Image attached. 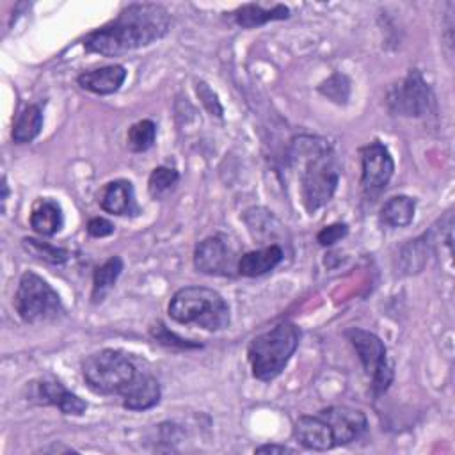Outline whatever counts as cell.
<instances>
[{
  "mask_svg": "<svg viewBox=\"0 0 455 455\" xmlns=\"http://www.w3.org/2000/svg\"><path fill=\"white\" fill-rule=\"evenodd\" d=\"M128 411H148L160 402V384L149 373H135L132 382L119 393Z\"/></svg>",
  "mask_w": 455,
  "mask_h": 455,
  "instance_id": "13",
  "label": "cell"
},
{
  "mask_svg": "<svg viewBox=\"0 0 455 455\" xmlns=\"http://www.w3.org/2000/svg\"><path fill=\"white\" fill-rule=\"evenodd\" d=\"M283 259V249L275 243L249 251L240 256L236 263V272L245 277H258L274 270Z\"/></svg>",
  "mask_w": 455,
  "mask_h": 455,
  "instance_id": "17",
  "label": "cell"
},
{
  "mask_svg": "<svg viewBox=\"0 0 455 455\" xmlns=\"http://www.w3.org/2000/svg\"><path fill=\"white\" fill-rule=\"evenodd\" d=\"M318 416L323 418L331 427L336 446L348 444L359 439L368 427L364 412L347 405H332V407L322 409Z\"/></svg>",
  "mask_w": 455,
  "mask_h": 455,
  "instance_id": "12",
  "label": "cell"
},
{
  "mask_svg": "<svg viewBox=\"0 0 455 455\" xmlns=\"http://www.w3.org/2000/svg\"><path fill=\"white\" fill-rule=\"evenodd\" d=\"M300 329L293 322H281L258 334L247 347V359L258 380H274L299 347Z\"/></svg>",
  "mask_w": 455,
  "mask_h": 455,
  "instance_id": "3",
  "label": "cell"
},
{
  "mask_svg": "<svg viewBox=\"0 0 455 455\" xmlns=\"http://www.w3.org/2000/svg\"><path fill=\"white\" fill-rule=\"evenodd\" d=\"M288 16H290V9L281 4L274 5L272 9H263L261 5H256V4H245L233 12L236 25L243 28H254L274 20H284Z\"/></svg>",
  "mask_w": 455,
  "mask_h": 455,
  "instance_id": "20",
  "label": "cell"
},
{
  "mask_svg": "<svg viewBox=\"0 0 455 455\" xmlns=\"http://www.w3.org/2000/svg\"><path fill=\"white\" fill-rule=\"evenodd\" d=\"M64 224L62 208L55 199H39L30 213V228L41 236H52Z\"/></svg>",
  "mask_w": 455,
  "mask_h": 455,
  "instance_id": "18",
  "label": "cell"
},
{
  "mask_svg": "<svg viewBox=\"0 0 455 455\" xmlns=\"http://www.w3.org/2000/svg\"><path fill=\"white\" fill-rule=\"evenodd\" d=\"M124 78H126L124 66L110 64V66H101V68L80 73L76 82L82 89L91 91L94 94H112L119 91Z\"/></svg>",
  "mask_w": 455,
  "mask_h": 455,
  "instance_id": "16",
  "label": "cell"
},
{
  "mask_svg": "<svg viewBox=\"0 0 455 455\" xmlns=\"http://www.w3.org/2000/svg\"><path fill=\"white\" fill-rule=\"evenodd\" d=\"M171 27V14L160 4H130L114 20L84 37L87 52L103 57L123 55L162 39Z\"/></svg>",
  "mask_w": 455,
  "mask_h": 455,
  "instance_id": "1",
  "label": "cell"
},
{
  "mask_svg": "<svg viewBox=\"0 0 455 455\" xmlns=\"http://www.w3.org/2000/svg\"><path fill=\"white\" fill-rule=\"evenodd\" d=\"M254 453H295V450L286 444H261L254 450Z\"/></svg>",
  "mask_w": 455,
  "mask_h": 455,
  "instance_id": "29",
  "label": "cell"
},
{
  "mask_svg": "<svg viewBox=\"0 0 455 455\" xmlns=\"http://www.w3.org/2000/svg\"><path fill=\"white\" fill-rule=\"evenodd\" d=\"M133 363L119 350L103 348L91 354L82 364V375L89 389L98 395H119L135 377Z\"/></svg>",
  "mask_w": 455,
  "mask_h": 455,
  "instance_id": "5",
  "label": "cell"
},
{
  "mask_svg": "<svg viewBox=\"0 0 455 455\" xmlns=\"http://www.w3.org/2000/svg\"><path fill=\"white\" fill-rule=\"evenodd\" d=\"M416 213V201L409 196L389 197L379 213L380 224L387 228H405L412 222Z\"/></svg>",
  "mask_w": 455,
  "mask_h": 455,
  "instance_id": "19",
  "label": "cell"
},
{
  "mask_svg": "<svg viewBox=\"0 0 455 455\" xmlns=\"http://www.w3.org/2000/svg\"><path fill=\"white\" fill-rule=\"evenodd\" d=\"M347 338L352 343L366 375L371 379L373 393H384L393 380V366L387 361L384 341L377 334L359 327L348 329Z\"/></svg>",
  "mask_w": 455,
  "mask_h": 455,
  "instance_id": "7",
  "label": "cell"
},
{
  "mask_svg": "<svg viewBox=\"0 0 455 455\" xmlns=\"http://www.w3.org/2000/svg\"><path fill=\"white\" fill-rule=\"evenodd\" d=\"M293 162L299 165L300 196L306 210L315 213L325 206L339 183L341 164L334 148L320 137L302 135L293 140Z\"/></svg>",
  "mask_w": 455,
  "mask_h": 455,
  "instance_id": "2",
  "label": "cell"
},
{
  "mask_svg": "<svg viewBox=\"0 0 455 455\" xmlns=\"http://www.w3.org/2000/svg\"><path fill=\"white\" fill-rule=\"evenodd\" d=\"M196 91H197V94H199L203 105H204L213 116L222 117V112H224V110H222V105L219 103V98H217V94L210 89V85L204 84V82H199L197 87H196Z\"/></svg>",
  "mask_w": 455,
  "mask_h": 455,
  "instance_id": "27",
  "label": "cell"
},
{
  "mask_svg": "<svg viewBox=\"0 0 455 455\" xmlns=\"http://www.w3.org/2000/svg\"><path fill=\"white\" fill-rule=\"evenodd\" d=\"M23 249L34 256L36 259L46 261V263H53V265H60L69 258V251L64 247H57L53 243L48 242H41L36 238H23L21 240Z\"/></svg>",
  "mask_w": 455,
  "mask_h": 455,
  "instance_id": "24",
  "label": "cell"
},
{
  "mask_svg": "<svg viewBox=\"0 0 455 455\" xmlns=\"http://www.w3.org/2000/svg\"><path fill=\"white\" fill-rule=\"evenodd\" d=\"M156 139V124L151 119L133 123L126 133V144L133 153L148 151Z\"/></svg>",
  "mask_w": 455,
  "mask_h": 455,
  "instance_id": "23",
  "label": "cell"
},
{
  "mask_svg": "<svg viewBox=\"0 0 455 455\" xmlns=\"http://www.w3.org/2000/svg\"><path fill=\"white\" fill-rule=\"evenodd\" d=\"M98 203L103 212L112 215H135L139 212L135 203V190L128 180L108 181L101 188Z\"/></svg>",
  "mask_w": 455,
  "mask_h": 455,
  "instance_id": "15",
  "label": "cell"
},
{
  "mask_svg": "<svg viewBox=\"0 0 455 455\" xmlns=\"http://www.w3.org/2000/svg\"><path fill=\"white\" fill-rule=\"evenodd\" d=\"M167 311L178 323H196L212 332L229 325L228 302L219 291L204 286L180 288L171 297Z\"/></svg>",
  "mask_w": 455,
  "mask_h": 455,
  "instance_id": "4",
  "label": "cell"
},
{
  "mask_svg": "<svg viewBox=\"0 0 455 455\" xmlns=\"http://www.w3.org/2000/svg\"><path fill=\"white\" fill-rule=\"evenodd\" d=\"M361 153V188L368 197L382 194L395 172L389 149L380 140H371L359 149Z\"/></svg>",
  "mask_w": 455,
  "mask_h": 455,
  "instance_id": "9",
  "label": "cell"
},
{
  "mask_svg": "<svg viewBox=\"0 0 455 455\" xmlns=\"http://www.w3.org/2000/svg\"><path fill=\"white\" fill-rule=\"evenodd\" d=\"M347 233H348L347 224L336 222V224H331V226L322 228V229L318 231V235H316V242H318L320 245H325V247H327V245H332V243H336L338 240H341Z\"/></svg>",
  "mask_w": 455,
  "mask_h": 455,
  "instance_id": "26",
  "label": "cell"
},
{
  "mask_svg": "<svg viewBox=\"0 0 455 455\" xmlns=\"http://www.w3.org/2000/svg\"><path fill=\"white\" fill-rule=\"evenodd\" d=\"M180 180V174L174 167H167V165H158L151 171L149 180H148V190L153 197H162L167 190H171L176 181Z\"/></svg>",
  "mask_w": 455,
  "mask_h": 455,
  "instance_id": "25",
  "label": "cell"
},
{
  "mask_svg": "<svg viewBox=\"0 0 455 455\" xmlns=\"http://www.w3.org/2000/svg\"><path fill=\"white\" fill-rule=\"evenodd\" d=\"M43 128V110L39 105H27L18 116L12 124V140L16 144L32 142Z\"/></svg>",
  "mask_w": 455,
  "mask_h": 455,
  "instance_id": "21",
  "label": "cell"
},
{
  "mask_svg": "<svg viewBox=\"0 0 455 455\" xmlns=\"http://www.w3.org/2000/svg\"><path fill=\"white\" fill-rule=\"evenodd\" d=\"M389 107L393 112L407 117H425L435 112V96L418 69L409 75L389 92Z\"/></svg>",
  "mask_w": 455,
  "mask_h": 455,
  "instance_id": "8",
  "label": "cell"
},
{
  "mask_svg": "<svg viewBox=\"0 0 455 455\" xmlns=\"http://www.w3.org/2000/svg\"><path fill=\"white\" fill-rule=\"evenodd\" d=\"M121 272H123V259L119 256L108 258L103 265H100L94 270L92 293H91L92 302H101L105 299V295L114 288Z\"/></svg>",
  "mask_w": 455,
  "mask_h": 455,
  "instance_id": "22",
  "label": "cell"
},
{
  "mask_svg": "<svg viewBox=\"0 0 455 455\" xmlns=\"http://www.w3.org/2000/svg\"><path fill=\"white\" fill-rule=\"evenodd\" d=\"M238 263V261H236ZM235 254L228 242L219 236H206L196 245L194 265L199 272L208 275H231L236 268Z\"/></svg>",
  "mask_w": 455,
  "mask_h": 455,
  "instance_id": "11",
  "label": "cell"
},
{
  "mask_svg": "<svg viewBox=\"0 0 455 455\" xmlns=\"http://www.w3.org/2000/svg\"><path fill=\"white\" fill-rule=\"evenodd\" d=\"M28 398L39 405H53L68 416H82L87 411V402L53 377L32 380L28 384Z\"/></svg>",
  "mask_w": 455,
  "mask_h": 455,
  "instance_id": "10",
  "label": "cell"
},
{
  "mask_svg": "<svg viewBox=\"0 0 455 455\" xmlns=\"http://www.w3.org/2000/svg\"><path fill=\"white\" fill-rule=\"evenodd\" d=\"M114 224L103 217H92L89 222H87V233L94 238H103V236H108L114 233Z\"/></svg>",
  "mask_w": 455,
  "mask_h": 455,
  "instance_id": "28",
  "label": "cell"
},
{
  "mask_svg": "<svg viewBox=\"0 0 455 455\" xmlns=\"http://www.w3.org/2000/svg\"><path fill=\"white\" fill-rule=\"evenodd\" d=\"M293 437L297 443L307 450L325 451L336 446L331 427L323 418L316 416H300L293 427Z\"/></svg>",
  "mask_w": 455,
  "mask_h": 455,
  "instance_id": "14",
  "label": "cell"
},
{
  "mask_svg": "<svg viewBox=\"0 0 455 455\" xmlns=\"http://www.w3.org/2000/svg\"><path fill=\"white\" fill-rule=\"evenodd\" d=\"M14 307L18 316L27 323L50 322L64 313L59 293L46 279L34 272H25L20 277Z\"/></svg>",
  "mask_w": 455,
  "mask_h": 455,
  "instance_id": "6",
  "label": "cell"
}]
</instances>
